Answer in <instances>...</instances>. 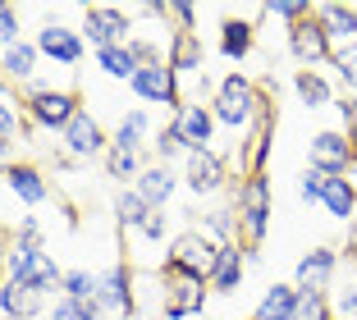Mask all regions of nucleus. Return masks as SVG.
Returning <instances> with one entry per match:
<instances>
[{
    "label": "nucleus",
    "mask_w": 357,
    "mask_h": 320,
    "mask_svg": "<svg viewBox=\"0 0 357 320\" xmlns=\"http://www.w3.org/2000/svg\"><path fill=\"white\" fill-rule=\"evenodd\" d=\"M96 307H101V316H133V270L110 266L105 275H96Z\"/></svg>",
    "instance_id": "ddd939ff"
},
{
    "label": "nucleus",
    "mask_w": 357,
    "mask_h": 320,
    "mask_svg": "<svg viewBox=\"0 0 357 320\" xmlns=\"http://www.w3.org/2000/svg\"><path fill=\"white\" fill-rule=\"evenodd\" d=\"M234 211H238V238L248 243V252H257L266 234H271V178L266 174H248L238 183V197H234Z\"/></svg>",
    "instance_id": "20e7f679"
},
{
    "label": "nucleus",
    "mask_w": 357,
    "mask_h": 320,
    "mask_svg": "<svg viewBox=\"0 0 357 320\" xmlns=\"http://www.w3.org/2000/svg\"><path fill=\"white\" fill-rule=\"evenodd\" d=\"M202 234L206 238H215V243H238V211L234 206H225V211H211L206 220H202Z\"/></svg>",
    "instance_id": "2f4dec72"
},
{
    "label": "nucleus",
    "mask_w": 357,
    "mask_h": 320,
    "mask_svg": "<svg viewBox=\"0 0 357 320\" xmlns=\"http://www.w3.org/2000/svg\"><path fill=\"white\" fill-rule=\"evenodd\" d=\"M169 19L178 23V32H197V10H192V5H178V0H169Z\"/></svg>",
    "instance_id": "49530a36"
},
{
    "label": "nucleus",
    "mask_w": 357,
    "mask_h": 320,
    "mask_svg": "<svg viewBox=\"0 0 357 320\" xmlns=\"http://www.w3.org/2000/svg\"><path fill=\"white\" fill-rule=\"evenodd\" d=\"M321 206L330 211V220H353L357 215V183L353 178H330L321 192Z\"/></svg>",
    "instance_id": "c85d7f7f"
},
{
    "label": "nucleus",
    "mask_w": 357,
    "mask_h": 320,
    "mask_svg": "<svg viewBox=\"0 0 357 320\" xmlns=\"http://www.w3.org/2000/svg\"><path fill=\"white\" fill-rule=\"evenodd\" d=\"M243 275H248V247H243V243H225L220 257H215V270H211V284H206V289H215V293H238L243 289Z\"/></svg>",
    "instance_id": "4be33fe9"
},
{
    "label": "nucleus",
    "mask_w": 357,
    "mask_h": 320,
    "mask_svg": "<svg viewBox=\"0 0 357 320\" xmlns=\"http://www.w3.org/2000/svg\"><path fill=\"white\" fill-rule=\"evenodd\" d=\"M294 307H298V289L294 284H271V289L261 293V302H257L252 316L257 320H294Z\"/></svg>",
    "instance_id": "cd10ccee"
},
{
    "label": "nucleus",
    "mask_w": 357,
    "mask_h": 320,
    "mask_svg": "<svg viewBox=\"0 0 357 320\" xmlns=\"http://www.w3.org/2000/svg\"><path fill=\"white\" fill-rule=\"evenodd\" d=\"M294 320H335V307H330V293H307V289H298Z\"/></svg>",
    "instance_id": "72a5a7b5"
},
{
    "label": "nucleus",
    "mask_w": 357,
    "mask_h": 320,
    "mask_svg": "<svg viewBox=\"0 0 357 320\" xmlns=\"http://www.w3.org/2000/svg\"><path fill=\"white\" fill-rule=\"evenodd\" d=\"M147 211H151V206H147V201H142V197L133 192V188H124V192L115 197V224L124 229V234L142 224V220H147Z\"/></svg>",
    "instance_id": "473e14b6"
},
{
    "label": "nucleus",
    "mask_w": 357,
    "mask_h": 320,
    "mask_svg": "<svg viewBox=\"0 0 357 320\" xmlns=\"http://www.w3.org/2000/svg\"><path fill=\"white\" fill-rule=\"evenodd\" d=\"M128 87H133V96H142L147 105H169V110L183 105V83H178V73L169 69V64H142Z\"/></svg>",
    "instance_id": "1a4fd4ad"
},
{
    "label": "nucleus",
    "mask_w": 357,
    "mask_h": 320,
    "mask_svg": "<svg viewBox=\"0 0 357 320\" xmlns=\"http://www.w3.org/2000/svg\"><path fill=\"white\" fill-rule=\"evenodd\" d=\"M60 298L96 302V275H92V270H64V289H60Z\"/></svg>",
    "instance_id": "e433bc0d"
},
{
    "label": "nucleus",
    "mask_w": 357,
    "mask_h": 320,
    "mask_svg": "<svg viewBox=\"0 0 357 320\" xmlns=\"http://www.w3.org/2000/svg\"><path fill=\"white\" fill-rule=\"evenodd\" d=\"M316 23L326 28L330 51L357 46V5H316Z\"/></svg>",
    "instance_id": "6ab92c4d"
},
{
    "label": "nucleus",
    "mask_w": 357,
    "mask_h": 320,
    "mask_svg": "<svg viewBox=\"0 0 357 320\" xmlns=\"http://www.w3.org/2000/svg\"><path fill=\"white\" fill-rule=\"evenodd\" d=\"M165 229H169V215H165V211H147V220L137 224V234L147 238V243H160V238H165Z\"/></svg>",
    "instance_id": "37998d69"
},
{
    "label": "nucleus",
    "mask_w": 357,
    "mask_h": 320,
    "mask_svg": "<svg viewBox=\"0 0 357 320\" xmlns=\"http://www.w3.org/2000/svg\"><path fill=\"white\" fill-rule=\"evenodd\" d=\"M266 110H271V105H266V92L252 83V78H248V73H229V78H220V83H215L211 114H215V124H220V128L243 133V128H252Z\"/></svg>",
    "instance_id": "f257e3e1"
},
{
    "label": "nucleus",
    "mask_w": 357,
    "mask_h": 320,
    "mask_svg": "<svg viewBox=\"0 0 357 320\" xmlns=\"http://www.w3.org/2000/svg\"><path fill=\"white\" fill-rule=\"evenodd\" d=\"M14 243L42 247V220H37V215H19V238H14Z\"/></svg>",
    "instance_id": "a18cd8bd"
},
{
    "label": "nucleus",
    "mask_w": 357,
    "mask_h": 320,
    "mask_svg": "<svg viewBox=\"0 0 357 320\" xmlns=\"http://www.w3.org/2000/svg\"><path fill=\"white\" fill-rule=\"evenodd\" d=\"M339 110V128H344L348 137H357V96H344V101H335Z\"/></svg>",
    "instance_id": "c03bdc74"
},
{
    "label": "nucleus",
    "mask_w": 357,
    "mask_h": 320,
    "mask_svg": "<svg viewBox=\"0 0 357 320\" xmlns=\"http://www.w3.org/2000/svg\"><path fill=\"white\" fill-rule=\"evenodd\" d=\"M330 307H335V316L344 320H357V266H348V279H344V289L330 298Z\"/></svg>",
    "instance_id": "4c0bfd02"
},
{
    "label": "nucleus",
    "mask_w": 357,
    "mask_h": 320,
    "mask_svg": "<svg viewBox=\"0 0 357 320\" xmlns=\"http://www.w3.org/2000/svg\"><path fill=\"white\" fill-rule=\"evenodd\" d=\"M289 55H294L303 69H316V64H330V37H326V28L316 23V10L307 14L303 23H294L289 28Z\"/></svg>",
    "instance_id": "f8f14e48"
},
{
    "label": "nucleus",
    "mask_w": 357,
    "mask_h": 320,
    "mask_svg": "<svg viewBox=\"0 0 357 320\" xmlns=\"http://www.w3.org/2000/svg\"><path fill=\"white\" fill-rule=\"evenodd\" d=\"M174 188H178V174H174V165H142V174H137V183H133V192L147 201L151 211H165L169 206V197H174Z\"/></svg>",
    "instance_id": "aec40b11"
},
{
    "label": "nucleus",
    "mask_w": 357,
    "mask_h": 320,
    "mask_svg": "<svg viewBox=\"0 0 357 320\" xmlns=\"http://www.w3.org/2000/svg\"><path fill=\"white\" fill-rule=\"evenodd\" d=\"M151 146H156V160H160V165H169V160H178V155H188V151H183V142H178V133L169 124L156 133V142H151Z\"/></svg>",
    "instance_id": "ea45409f"
},
{
    "label": "nucleus",
    "mask_w": 357,
    "mask_h": 320,
    "mask_svg": "<svg viewBox=\"0 0 357 320\" xmlns=\"http://www.w3.org/2000/svg\"><path fill=\"white\" fill-rule=\"evenodd\" d=\"M307 165L330 174V178H348L353 174V137H348L344 128H321V133H312V142H307Z\"/></svg>",
    "instance_id": "0eeeda50"
},
{
    "label": "nucleus",
    "mask_w": 357,
    "mask_h": 320,
    "mask_svg": "<svg viewBox=\"0 0 357 320\" xmlns=\"http://www.w3.org/2000/svg\"><path fill=\"white\" fill-rule=\"evenodd\" d=\"M339 275V252L335 247H312L294 270V289H307V293H330Z\"/></svg>",
    "instance_id": "dca6fc26"
},
{
    "label": "nucleus",
    "mask_w": 357,
    "mask_h": 320,
    "mask_svg": "<svg viewBox=\"0 0 357 320\" xmlns=\"http://www.w3.org/2000/svg\"><path fill=\"white\" fill-rule=\"evenodd\" d=\"M326 183H330V174H321V169H312V165H307L303 174H298V197H303V201H321Z\"/></svg>",
    "instance_id": "a19ab883"
},
{
    "label": "nucleus",
    "mask_w": 357,
    "mask_h": 320,
    "mask_svg": "<svg viewBox=\"0 0 357 320\" xmlns=\"http://www.w3.org/2000/svg\"><path fill=\"white\" fill-rule=\"evenodd\" d=\"M5 279H19V284H28V289L42 293V298H51V293L64 289V270L55 266V257L46 247H28V243H14V247L5 252Z\"/></svg>",
    "instance_id": "7ed1b4c3"
},
{
    "label": "nucleus",
    "mask_w": 357,
    "mask_h": 320,
    "mask_svg": "<svg viewBox=\"0 0 357 320\" xmlns=\"http://www.w3.org/2000/svg\"><path fill=\"white\" fill-rule=\"evenodd\" d=\"M229 178V165H225V155L211 146V151H188L183 155V183H188L192 197H215Z\"/></svg>",
    "instance_id": "9b49d317"
},
{
    "label": "nucleus",
    "mask_w": 357,
    "mask_h": 320,
    "mask_svg": "<svg viewBox=\"0 0 357 320\" xmlns=\"http://www.w3.org/2000/svg\"><path fill=\"white\" fill-rule=\"evenodd\" d=\"M78 32H83V42H92V51H110V46L133 42V19L119 5H87Z\"/></svg>",
    "instance_id": "423d86ee"
},
{
    "label": "nucleus",
    "mask_w": 357,
    "mask_h": 320,
    "mask_svg": "<svg viewBox=\"0 0 357 320\" xmlns=\"http://www.w3.org/2000/svg\"><path fill=\"white\" fill-rule=\"evenodd\" d=\"M257 46V28L248 19H225L220 23V55L225 60H248Z\"/></svg>",
    "instance_id": "bb28decb"
},
{
    "label": "nucleus",
    "mask_w": 357,
    "mask_h": 320,
    "mask_svg": "<svg viewBox=\"0 0 357 320\" xmlns=\"http://www.w3.org/2000/svg\"><path fill=\"white\" fill-rule=\"evenodd\" d=\"M37 51H42V60H55V64H78L83 60V51H87V42H83V32L78 28H64V23H42L37 28Z\"/></svg>",
    "instance_id": "2eb2a0df"
},
{
    "label": "nucleus",
    "mask_w": 357,
    "mask_h": 320,
    "mask_svg": "<svg viewBox=\"0 0 357 320\" xmlns=\"http://www.w3.org/2000/svg\"><path fill=\"white\" fill-rule=\"evenodd\" d=\"M348 178H357V137H353V174H348Z\"/></svg>",
    "instance_id": "de8ad7c7"
},
{
    "label": "nucleus",
    "mask_w": 357,
    "mask_h": 320,
    "mask_svg": "<svg viewBox=\"0 0 357 320\" xmlns=\"http://www.w3.org/2000/svg\"><path fill=\"white\" fill-rule=\"evenodd\" d=\"M5 252H10V247H5V234H0V266H5Z\"/></svg>",
    "instance_id": "09e8293b"
},
{
    "label": "nucleus",
    "mask_w": 357,
    "mask_h": 320,
    "mask_svg": "<svg viewBox=\"0 0 357 320\" xmlns=\"http://www.w3.org/2000/svg\"><path fill=\"white\" fill-rule=\"evenodd\" d=\"M28 105H23V96L14 92L5 78H0V142L5 146H19L23 137H28Z\"/></svg>",
    "instance_id": "412c9836"
},
{
    "label": "nucleus",
    "mask_w": 357,
    "mask_h": 320,
    "mask_svg": "<svg viewBox=\"0 0 357 320\" xmlns=\"http://www.w3.org/2000/svg\"><path fill=\"white\" fill-rule=\"evenodd\" d=\"M248 320H257V316H248Z\"/></svg>",
    "instance_id": "8fccbe9b"
},
{
    "label": "nucleus",
    "mask_w": 357,
    "mask_h": 320,
    "mask_svg": "<svg viewBox=\"0 0 357 320\" xmlns=\"http://www.w3.org/2000/svg\"><path fill=\"white\" fill-rule=\"evenodd\" d=\"M37 311H42V293H32L19 279H5L0 284V316L5 320H32Z\"/></svg>",
    "instance_id": "b1692460"
},
{
    "label": "nucleus",
    "mask_w": 357,
    "mask_h": 320,
    "mask_svg": "<svg viewBox=\"0 0 357 320\" xmlns=\"http://www.w3.org/2000/svg\"><path fill=\"white\" fill-rule=\"evenodd\" d=\"M60 142H64V155H69V160H92V155L110 151V133L96 124V114L87 110V105L74 114V124L60 133Z\"/></svg>",
    "instance_id": "9d476101"
},
{
    "label": "nucleus",
    "mask_w": 357,
    "mask_h": 320,
    "mask_svg": "<svg viewBox=\"0 0 357 320\" xmlns=\"http://www.w3.org/2000/svg\"><path fill=\"white\" fill-rule=\"evenodd\" d=\"M215 257H220V243L206 238L202 229H183V234L169 238L165 252V270L160 275L169 279H197V284H211V270H215Z\"/></svg>",
    "instance_id": "f03ea898"
},
{
    "label": "nucleus",
    "mask_w": 357,
    "mask_h": 320,
    "mask_svg": "<svg viewBox=\"0 0 357 320\" xmlns=\"http://www.w3.org/2000/svg\"><path fill=\"white\" fill-rule=\"evenodd\" d=\"M294 92H298V101H303L307 110H326V105H335V87H330V78L321 69H298L294 73Z\"/></svg>",
    "instance_id": "393cba45"
},
{
    "label": "nucleus",
    "mask_w": 357,
    "mask_h": 320,
    "mask_svg": "<svg viewBox=\"0 0 357 320\" xmlns=\"http://www.w3.org/2000/svg\"><path fill=\"white\" fill-rule=\"evenodd\" d=\"M165 64L178 73V83H183V78H202V73H206V51H202L197 32H174L169 46H165Z\"/></svg>",
    "instance_id": "f3484780"
},
{
    "label": "nucleus",
    "mask_w": 357,
    "mask_h": 320,
    "mask_svg": "<svg viewBox=\"0 0 357 320\" xmlns=\"http://www.w3.org/2000/svg\"><path fill=\"white\" fill-rule=\"evenodd\" d=\"M169 128L178 133V142H183V151H211V137H215V114H211L206 101H183L174 110V119H169Z\"/></svg>",
    "instance_id": "6e6552de"
},
{
    "label": "nucleus",
    "mask_w": 357,
    "mask_h": 320,
    "mask_svg": "<svg viewBox=\"0 0 357 320\" xmlns=\"http://www.w3.org/2000/svg\"><path fill=\"white\" fill-rule=\"evenodd\" d=\"M147 137H151V119H147V110H128L124 119L115 124V133H110V146H119V151H137V155H142Z\"/></svg>",
    "instance_id": "a878e982"
},
{
    "label": "nucleus",
    "mask_w": 357,
    "mask_h": 320,
    "mask_svg": "<svg viewBox=\"0 0 357 320\" xmlns=\"http://www.w3.org/2000/svg\"><path fill=\"white\" fill-rule=\"evenodd\" d=\"M165 279V302H160V320H188V316H202L206 311V298L211 289L197 284V279Z\"/></svg>",
    "instance_id": "4468645a"
},
{
    "label": "nucleus",
    "mask_w": 357,
    "mask_h": 320,
    "mask_svg": "<svg viewBox=\"0 0 357 320\" xmlns=\"http://www.w3.org/2000/svg\"><path fill=\"white\" fill-rule=\"evenodd\" d=\"M266 14H271V19H284L289 28H294V23H303L307 14H312V5H298V0H271Z\"/></svg>",
    "instance_id": "79ce46f5"
},
{
    "label": "nucleus",
    "mask_w": 357,
    "mask_h": 320,
    "mask_svg": "<svg viewBox=\"0 0 357 320\" xmlns=\"http://www.w3.org/2000/svg\"><path fill=\"white\" fill-rule=\"evenodd\" d=\"M46 320H101V307L96 302H78V298H55Z\"/></svg>",
    "instance_id": "f704fd0d"
},
{
    "label": "nucleus",
    "mask_w": 357,
    "mask_h": 320,
    "mask_svg": "<svg viewBox=\"0 0 357 320\" xmlns=\"http://www.w3.org/2000/svg\"><path fill=\"white\" fill-rule=\"evenodd\" d=\"M23 105H28L32 128H46V133H64V128L74 124V114L83 110V105H78V92H69V87H46V83L23 87Z\"/></svg>",
    "instance_id": "39448f33"
},
{
    "label": "nucleus",
    "mask_w": 357,
    "mask_h": 320,
    "mask_svg": "<svg viewBox=\"0 0 357 320\" xmlns=\"http://www.w3.org/2000/svg\"><path fill=\"white\" fill-rule=\"evenodd\" d=\"M0 183L10 188L14 197H19L23 206H42L46 197H51V183H46V174L37 165H28V160H14L5 174H0Z\"/></svg>",
    "instance_id": "a211bd4d"
},
{
    "label": "nucleus",
    "mask_w": 357,
    "mask_h": 320,
    "mask_svg": "<svg viewBox=\"0 0 357 320\" xmlns=\"http://www.w3.org/2000/svg\"><path fill=\"white\" fill-rule=\"evenodd\" d=\"M37 64H42L37 42H19V46H10V51L0 55V78H5L10 87H28L32 73H37Z\"/></svg>",
    "instance_id": "5701e85b"
},
{
    "label": "nucleus",
    "mask_w": 357,
    "mask_h": 320,
    "mask_svg": "<svg viewBox=\"0 0 357 320\" xmlns=\"http://www.w3.org/2000/svg\"><path fill=\"white\" fill-rule=\"evenodd\" d=\"M19 42H23L19 37V10L0 0V55L10 51V46H19Z\"/></svg>",
    "instance_id": "58836bf2"
},
{
    "label": "nucleus",
    "mask_w": 357,
    "mask_h": 320,
    "mask_svg": "<svg viewBox=\"0 0 357 320\" xmlns=\"http://www.w3.org/2000/svg\"><path fill=\"white\" fill-rule=\"evenodd\" d=\"M105 174L133 188V183H137V174H142V155H137V151H119V146H110V151H105Z\"/></svg>",
    "instance_id": "7c9ffc66"
},
{
    "label": "nucleus",
    "mask_w": 357,
    "mask_h": 320,
    "mask_svg": "<svg viewBox=\"0 0 357 320\" xmlns=\"http://www.w3.org/2000/svg\"><path fill=\"white\" fill-rule=\"evenodd\" d=\"M96 69L105 78H115V83H133L142 64H137V55L128 46H110V51H96Z\"/></svg>",
    "instance_id": "c756f323"
},
{
    "label": "nucleus",
    "mask_w": 357,
    "mask_h": 320,
    "mask_svg": "<svg viewBox=\"0 0 357 320\" xmlns=\"http://www.w3.org/2000/svg\"><path fill=\"white\" fill-rule=\"evenodd\" d=\"M330 69H335L339 87H344V96H357V46H348V51H335L330 55Z\"/></svg>",
    "instance_id": "c9c22d12"
}]
</instances>
